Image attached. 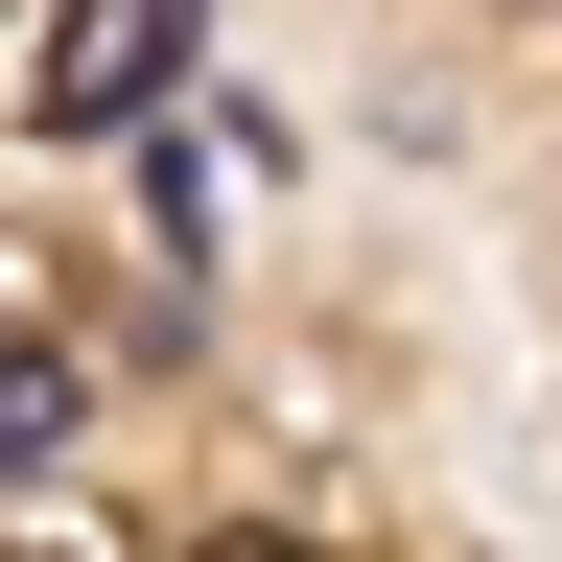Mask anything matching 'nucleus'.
I'll use <instances>...</instances> for the list:
<instances>
[{
	"label": "nucleus",
	"mask_w": 562,
	"mask_h": 562,
	"mask_svg": "<svg viewBox=\"0 0 562 562\" xmlns=\"http://www.w3.org/2000/svg\"><path fill=\"white\" fill-rule=\"evenodd\" d=\"M70 398H94L70 351H0V469H70Z\"/></svg>",
	"instance_id": "1"
},
{
	"label": "nucleus",
	"mask_w": 562,
	"mask_h": 562,
	"mask_svg": "<svg viewBox=\"0 0 562 562\" xmlns=\"http://www.w3.org/2000/svg\"><path fill=\"white\" fill-rule=\"evenodd\" d=\"M211 562H305V539H211Z\"/></svg>",
	"instance_id": "2"
},
{
	"label": "nucleus",
	"mask_w": 562,
	"mask_h": 562,
	"mask_svg": "<svg viewBox=\"0 0 562 562\" xmlns=\"http://www.w3.org/2000/svg\"><path fill=\"white\" fill-rule=\"evenodd\" d=\"M0 562H47V539H0Z\"/></svg>",
	"instance_id": "3"
}]
</instances>
